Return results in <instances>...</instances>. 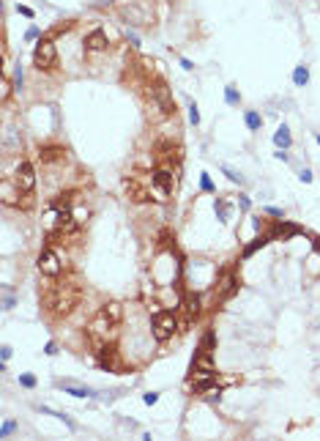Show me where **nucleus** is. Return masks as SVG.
Returning a JSON list of instances; mask_svg holds the SVG:
<instances>
[{
	"mask_svg": "<svg viewBox=\"0 0 320 441\" xmlns=\"http://www.w3.org/2000/svg\"><path fill=\"white\" fill-rule=\"evenodd\" d=\"M121 318H124V310H121L118 302H110L104 304V307L96 313V318L91 321V326H88V337H91L96 345H104L110 337L115 335V329H118Z\"/></svg>",
	"mask_w": 320,
	"mask_h": 441,
	"instance_id": "nucleus-1",
	"label": "nucleus"
},
{
	"mask_svg": "<svg viewBox=\"0 0 320 441\" xmlns=\"http://www.w3.org/2000/svg\"><path fill=\"white\" fill-rule=\"evenodd\" d=\"M44 302H47V307H50L52 315L63 318L83 302V290H79V285H74V282H55L50 288V293L44 296Z\"/></svg>",
	"mask_w": 320,
	"mask_h": 441,
	"instance_id": "nucleus-2",
	"label": "nucleus"
},
{
	"mask_svg": "<svg viewBox=\"0 0 320 441\" xmlns=\"http://www.w3.org/2000/svg\"><path fill=\"white\" fill-rule=\"evenodd\" d=\"M33 66L38 71H52L58 66V50H55V42L50 39H38L36 50H33Z\"/></svg>",
	"mask_w": 320,
	"mask_h": 441,
	"instance_id": "nucleus-3",
	"label": "nucleus"
},
{
	"mask_svg": "<svg viewBox=\"0 0 320 441\" xmlns=\"http://www.w3.org/2000/svg\"><path fill=\"white\" fill-rule=\"evenodd\" d=\"M151 329H153V337H156V340H159V343H167L170 337L175 335V329H178V318L170 313V310H162V313L153 315Z\"/></svg>",
	"mask_w": 320,
	"mask_h": 441,
	"instance_id": "nucleus-4",
	"label": "nucleus"
},
{
	"mask_svg": "<svg viewBox=\"0 0 320 441\" xmlns=\"http://www.w3.org/2000/svg\"><path fill=\"white\" fill-rule=\"evenodd\" d=\"M151 184L156 189V195H159V200H167L170 195L175 192V175H173V170H167V167H156V170L151 173Z\"/></svg>",
	"mask_w": 320,
	"mask_h": 441,
	"instance_id": "nucleus-5",
	"label": "nucleus"
},
{
	"mask_svg": "<svg viewBox=\"0 0 320 441\" xmlns=\"http://www.w3.org/2000/svg\"><path fill=\"white\" fill-rule=\"evenodd\" d=\"M151 99L156 101V107L162 110V115H173V113H175L173 93H170V88H167L165 80H153V85H151Z\"/></svg>",
	"mask_w": 320,
	"mask_h": 441,
	"instance_id": "nucleus-6",
	"label": "nucleus"
},
{
	"mask_svg": "<svg viewBox=\"0 0 320 441\" xmlns=\"http://www.w3.org/2000/svg\"><path fill=\"white\" fill-rule=\"evenodd\" d=\"M38 271L42 274H47V277H60V271H63V263H60V258H58V252L55 249H50L47 247L42 255H38Z\"/></svg>",
	"mask_w": 320,
	"mask_h": 441,
	"instance_id": "nucleus-7",
	"label": "nucleus"
},
{
	"mask_svg": "<svg viewBox=\"0 0 320 441\" xmlns=\"http://www.w3.org/2000/svg\"><path fill=\"white\" fill-rule=\"evenodd\" d=\"M238 288H241V280H238V274H224V280L216 285V293H214V299L219 302V304H224V302H230L233 296L238 293Z\"/></svg>",
	"mask_w": 320,
	"mask_h": 441,
	"instance_id": "nucleus-8",
	"label": "nucleus"
},
{
	"mask_svg": "<svg viewBox=\"0 0 320 441\" xmlns=\"http://www.w3.org/2000/svg\"><path fill=\"white\" fill-rule=\"evenodd\" d=\"M17 189L19 192H33L36 189V170H33V165L30 162H19V167H17Z\"/></svg>",
	"mask_w": 320,
	"mask_h": 441,
	"instance_id": "nucleus-9",
	"label": "nucleus"
},
{
	"mask_svg": "<svg viewBox=\"0 0 320 441\" xmlns=\"http://www.w3.org/2000/svg\"><path fill=\"white\" fill-rule=\"evenodd\" d=\"M192 376H216V370H214V362H211V351H206L200 345L197 348V354L192 359Z\"/></svg>",
	"mask_w": 320,
	"mask_h": 441,
	"instance_id": "nucleus-10",
	"label": "nucleus"
},
{
	"mask_svg": "<svg viewBox=\"0 0 320 441\" xmlns=\"http://www.w3.org/2000/svg\"><path fill=\"white\" fill-rule=\"evenodd\" d=\"M58 389L69 392V395L74 397H96V389H91V386L79 384V381H71V378H63V381H55Z\"/></svg>",
	"mask_w": 320,
	"mask_h": 441,
	"instance_id": "nucleus-11",
	"label": "nucleus"
},
{
	"mask_svg": "<svg viewBox=\"0 0 320 441\" xmlns=\"http://www.w3.org/2000/svg\"><path fill=\"white\" fill-rule=\"evenodd\" d=\"M107 33L101 30V28H96V30H91L85 36V52H104L107 50Z\"/></svg>",
	"mask_w": 320,
	"mask_h": 441,
	"instance_id": "nucleus-12",
	"label": "nucleus"
},
{
	"mask_svg": "<svg viewBox=\"0 0 320 441\" xmlns=\"http://www.w3.org/2000/svg\"><path fill=\"white\" fill-rule=\"evenodd\" d=\"M181 307H183V315H186V321H194V318L200 315V296H194V293L183 296Z\"/></svg>",
	"mask_w": 320,
	"mask_h": 441,
	"instance_id": "nucleus-13",
	"label": "nucleus"
},
{
	"mask_svg": "<svg viewBox=\"0 0 320 441\" xmlns=\"http://www.w3.org/2000/svg\"><path fill=\"white\" fill-rule=\"evenodd\" d=\"M38 157H42V162H58L66 157L63 145H42L38 148Z\"/></svg>",
	"mask_w": 320,
	"mask_h": 441,
	"instance_id": "nucleus-14",
	"label": "nucleus"
},
{
	"mask_svg": "<svg viewBox=\"0 0 320 441\" xmlns=\"http://www.w3.org/2000/svg\"><path fill=\"white\" fill-rule=\"evenodd\" d=\"M268 241H271V236H268V233H265V236H257V239H252V241L247 244V247H244L241 258H244V261H247V258H252V255L257 252V249H263V247H265V244H268Z\"/></svg>",
	"mask_w": 320,
	"mask_h": 441,
	"instance_id": "nucleus-15",
	"label": "nucleus"
},
{
	"mask_svg": "<svg viewBox=\"0 0 320 441\" xmlns=\"http://www.w3.org/2000/svg\"><path fill=\"white\" fill-rule=\"evenodd\" d=\"M274 145H276V148H282V151H288V148L293 145V137H290V129H288V126H285V124H282V126H279V129H276V132H274Z\"/></svg>",
	"mask_w": 320,
	"mask_h": 441,
	"instance_id": "nucleus-16",
	"label": "nucleus"
},
{
	"mask_svg": "<svg viewBox=\"0 0 320 441\" xmlns=\"http://www.w3.org/2000/svg\"><path fill=\"white\" fill-rule=\"evenodd\" d=\"M244 124H247L249 132H260V126H263L260 113H257V110H247V113H244Z\"/></svg>",
	"mask_w": 320,
	"mask_h": 441,
	"instance_id": "nucleus-17",
	"label": "nucleus"
},
{
	"mask_svg": "<svg viewBox=\"0 0 320 441\" xmlns=\"http://www.w3.org/2000/svg\"><path fill=\"white\" fill-rule=\"evenodd\" d=\"M71 198H74L71 192L58 195V198H52V200H50V206L55 208V211H71Z\"/></svg>",
	"mask_w": 320,
	"mask_h": 441,
	"instance_id": "nucleus-18",
	"label": "nucleus"
},
{
	"mask_svg": "<svg viewBox=\"0 0 320 441\" xmlns=\"http://www.w3.org/2000/svg\"><path fill=\"white\" fill-rule=\"evenodd\" d=\"M293 83H296V88H304L306 83H309V69H306L304 63L293 69Z\"/></svg>",
	"mask_w": 320,
	"mask_h": 441,
	"instance_id": "nucleus-19",
	"label": "nucleus"
},
{
	"mask_svg": "<svg viewBox=\"0 0 320 441\" xmlns=\"http://www.w3.org/2000/svg\"><path fill=\"white\" fill-rule=\"evenodd\" d=\"M214 386H216V376H203L200 381H194V392L203 395V392H211Z\"/></svg>",
	"mask_w": 320,
	"mask_h": 441,
	"instance_id": "nucleus-20",
	"label": "nucleus"
},
{
	"mask_svg": "<svg viewBox=\"0 0 320 441\" xmlns=\"http://www.w3.org/2000/svg\"><path fill=\"white\" fill-rule=\"evenodd\" d=\"M224 101H227L230 107H238V104H241V93H238L233 85H227V88H224Z\"/></svg>",
	"mask_w": 320,
	"mask_h": 441,
	"instance_id": "nucleus-21",
	"label": "nucleus"
},
{
	"mask_svg": "<svg viewBox=\"0 0 320 441\" xmlns=\"http://www.w3.org/2000/svg\"><path fill=\"white\" fill-rule=\"evenodd\" d=\"M214 211H216V219L219 222H227V203H224L222 198L214 200Z\"/></svg>",
	"mask_w": 320,
	"mask_h": 441,
	"instance_id": "nucleus-22",
	"label": "nucleus"
},
{
	"mask_svg": "<svg viewBox=\"0 0 320 441\" xmlns=\"http://www.w3.org/2000/svg\"><path fill=\"white\" fill-rule=\"evenodd\" d=\"M200 189L208 192V195H216V187H214V181H211L208 173H200Z\"/></svg>",
	"mask_w": 320,
	"mask_h": 441,
	"instance_id": "nucleus-23",
	"label": "nucleus"
},
{
	"mask_svg": "<svg viewBox=\"0 0 320 441\" xmlns=\"http://www.w3.org/2000/svg\"><path fill=\"white\" fill-rule=\"evenodd\" d=\"M19 384H22L25 389H36V376H30V373H22V376H19Z\"/></svg>",
	"mask_w": 320,
	"mask_h": 441,
	"instance_id": "nucleus-24",
	"label": "nucleus"
},
{
	"mask_svg": "<svg viewBox=\"0 0 320 441\" xmlns=\"http://www.w3.org/2000/svg\"><path fill=\"white\" fill-rule=\"evenodd\" d=\"M222 173L227 175V178L233 181V184H241V181H244V178H241V173H235L233 167H227V165H222Z\"/></svg>",
	"mask_w": 320,
	"mask_h": 441,
	"instance_id": "nucleus-25",
	"label": "nucleus"
},
{
	"mask_svg": "<svg viewBox=\"0 0 320 441\" xmlns=\"http://www.w3.org/2000/svg\"><path fill=\"white\" fill-rule=\"evenodd\" d=\"M14 430H17V422H11V419H9V422H3V427H0V438H9Z\"/></svg>",
	"mask_w": 320,
	"mask_h": 441,
	"instance_id": "nucleus-26",
	"label": "nucleus"
},
{
	"mask_svg": "<svg viewBox=\"0 0 320 441\" xmlns=\"http://www.w3.org/2000/svg\"><path fill=\"white\" fill-rule=\"evenodd\" d=\"M206 400H208L211 406H219V400H222V389H219V386H214V389L208 392V397H206Z\"/></svg>",
	"mask_w": 320,
	"mask_h": 441,
	"instance_id": "nucleus-27",
	"label": "nucleus"
},
{
	"mask_svg": "<svg viewBox=\"0 0 320 441\" xmlns=\"http://www.w3.org/2000/svg\"><path fill=\"white\" fill-rule=\"evenodd\" d=\"M22 85H25V74H22V66H17V69H14V88H17V91H22Z\"/></svg>",
	"mask_w": 320,
	"mask_h": 441,
	"instance_id": "nucleus-28",
	"label": "nucleus"
},
{
	"mask_svg": "<svg viewBox=\"0 0 320 441\" xmlns=\"http://www.w3.org/2000/svg\"><path fill=\"white\" fill-rule=\"evenodd\" d=\"M189 121H192L194 126L200 124V113H197V104H194V101H189Z\"/></svg>",
	"mask_w": 320,
	"mask_h": 441,
	"instance_id": "nucleus-29",
	"label": "nucleus"
},
{
	"mask_svg": "<svg viewBox=\"0 0 320 441\" xmlns=\"http://www.w3.org/2000/svg\"><path fill=\"white\" fill-rule=\"evenodd\" d=\"M156 400H159V392H145V395H142V403L145 406H153Z\"/></svg>",
	"mask_w": 320,
	"mask_h": 441,
	"instance_id": "nucleus-30",
	"label": "nucleus"
},
{
	"mask_svg": "<svg viewBox=\"0 0 320 441\" xmlns=\"http://www.w3.org/2000/svg\"><path fill=\"white\" fill-rule=\"evenodd\" d=\"M238 206H241V211H249V208H252V203H249L247 195H238Z\"/></svg>",
	"mask_w": 320,
	"mask_h": 441,
	"instance_id": "nucleus-31",
	"label": "nucleus"
},
{
	"mask_svg": "<svg viewBox=\"0 0 320 441\" xmlns=\"http://www.w3.org/2000/svg\"><path fill=\"white\" fill-rule=\"evenodd\" d=\"M3 304H6V310H11V307H14V304H17V299H14V296H11V293H9V288H6V299H3Z\"/></svg>",
	"mask_w": 320,
	"mask_h": 441,
	"instance_id": "nucleus-32",
	"label": "nucleus"
},
{
	"mask_svg": "<svg viewBox=\"0 0 320 441\" xmlns=\"http://www.w3.org/2000/svg\"><path fill=\"white\" fill-rule=\"evenodd\" d=\"M25 39H28V42H36V39H38V28H36V25H33V28H28Z\"/></svg>",
	"mask_w": 320,
	"mask_h": 441,
	"instance_id": "nucleus-33",
	"label": "nucleus"
},
{
	"mask_svg": "<svg viewBox=\"0 0 320 441\" xmlns=\"http://www.w3.org/2000/svg\"><path fill=\"white\" fill-rule=\"evenodd\" d=\"M44 354H47V356H55V354H58V343H47Z\"/></svg>",
	"mask_w": 320,
	"mask_h": 441,
	"instance_id": "nucleus-34",
	"label": "nucleus"
},
{
	"mask_svg": "<svg viewBox=\"0 0 320 441\" xmlns=\"http://www.w3.org/2000/svg\"><path fill=\"white\" fill-rule=\"evenodd\" d=\"M252 228H255L257 233H260V230L265 228V219H260V216H255V219H252Z\"/></svg>",
	"mask_w": 320,
	"mask_h": 441,
	"instance_id": "nucleus-35",
	"label": "nucleus"
},
{
	"mask_svg": "<svg viewBox=\"0 0 320 441\" xmlns=\"http://www.w3.org/2000/svg\"><path fill=\"white\" fill-rule=\"evenodd\" d=\"M17 11L22 17H28V19H33V9H28V6H17Z\"/></svg>",
	"mask_w": 320,
	"mask_h": 441,
	"instance_id": "nucleus-36",
	"label": "nucleus"
},
{
	"mask_svg": "<svg viewBox=\"0 0 320 441\" xmlns=\"http://www.w3.org/2000/svg\"><path fill=\"white\" fill-rule=\"evenodd\" d=\"M298 178H301L304 184H312V170H306V167H304V170H301V175H298Z\"/></svg>",
	"mask_w": 320,
	"mask_h": 441,
	"instance_id": "nucleus-37",
	"label": "nucleus"
},
{
	"mask_svg": "<svg viewBox=\"0 0 320 441\" xmlns=\"http://www.w3.org/2000/svg\"><path fill=\"white\" fill-rule=\"evenodd\" d=\"M265 214H268V216H285V211H282V208H274V206H268V208H265Z\"/></svg>",
	"mask_w": 320,
	"mask_h": 441,
	"instance_id": "nucleus-38",
	"label": "nucleus"
},
{
	"mask_svg": "<svg viewBox=\"0 0 320 441\" xmlns=\"http://www.w3.org/2000/svg\"><path fill=\"white\" fill-rule=\"evenodd\" d=\"M0 356H3V362H9V359H11V345H3V351H0Z\"/></svg>",
	"mask_w": 320,
	"mask_h": 441,
	"instance_id": "nucleus-39",
	"label": "nucleus"
},
{
	"mask_svg": "<svg viewBox=\"0 0 320 441\" xmlns=\"http://www.w3.org/2000/svg\"><path fill=\"white\" fill-rule=\"evenodd\" d=\"M126 39H129V42H132L134 47H140V36H137V33H126Z\"/></svg>",
	"mask_w": 320,
	"mask_h": 441,
	"instance_id": "nucleus-40",
	"label": "nucleus"
},
{
	"mask_svg": "<svg viewBox=\"0 0 320 441\" xmlns=\"http://www.w3.org/2000/svg\"><path fill=\"white\" fill-rule=\"evenodd\" d=\"M274 157H276L279 162H290V157H288V154H285V151H282V148H279V151L274 154Z\"/></svg>",
	"mask_w": 320,
	"mask_h": 441,
	"instance_id": "nucleus-41",
	"label": "nucleus"
},
{
	"mask_svg": "<svg viewBox=\"0 0 320 441\" xmlns=\"http://www.w3.org/2000/svg\"><path fill=\"white\" fill-rule=\"evenodd\" d=\"M112 3V0H93V6H96V9H104V6H110Z\"/></svg>",
	"mask_w": 320,
	"mask_h": 441,
	"instance_id": "nucleus-42",
	"label": "nucleus"
},
{
	"mask_svg": "<svg viewBox=\"0 0 320 441\" xmlns=\"http://www.w3.org/2000/svg\"><path fill=\"white\" fill-rule=\"evenodd\" d=\"M181 66H183L186 71H192V69H194V66H192V60H186V58H181Z\"/></svg>",
	"mask_w": 320,
	"mask_h": 441,
	"instance_id": "nucleus-43",
	"label": "nucleus"
},
{
	"mask_svg": "<svg viewBox=\"0 0 320 441\" xmlns=\"http://www.w3.org/2000/svg\"><path fill=\"white\" fill-rule=\"evenodd\" d=\"M315 247H317V252H320V241H315Z\"/></svg>",
	"mask_w": 320,
	"mask_h": 441,
	"instance_id": "nucleus-44",
	"label": "nucleus"
},
{
	"mask_svg": "<svg viewBox=\"0 0 320 441\" xmlns=\"http://www.w3.org/2000/svg\"><path fill=\"white\" fill-rule=\"evenodd\" d=\"M317 145H320V134H317Z\"/></svg>",
	"mask_w": 320,
	"mask_h": 441,
	"instance_id": "nucleus-45",
	"label": "nucleus"
}]
</instances>
